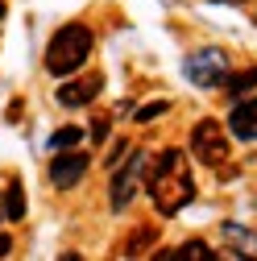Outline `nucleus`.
<instances>
[{
	"label": "nucleus",
	"mask_w": 257,
	"mask_h": 261,
	"mask_svg": "<svg viewBox=\"0 0 257 261\" xmlns=\"http://www.w3.org/2000/svg\"><path fill=\"white\" fill-rule=\"evenodd\" d=\"M145 191H149L153 207L162 216H178L195 199V178H191V166H187L183 149H162L158 153V162L145 174Z\"/></svg>",
	"instance_id": "obj_1"
},
{
	"label": "nucleus",
	"mask_w": 257,
	"mask_h": 261,
	"mask_svg": "<svg viewBox=\"0 0 257 261\" xmlns=\"http://www.w3.org/2000/svg\"><path fill=\"white\" fill-rule=\"evenodd\" d=\"M91 50H95V34H91L87 25L71 21V25H62L58 34L50 38V46H46V71L54 79H67V75H75L83 62H87Z\"/></svg>",
	"instance_id": "obj_2"
},
{
	"label": "nucleus",
	"mask_w": 257,
	"mask_h": 261,
	"mask_svg": "<svg viewBox=\"0 0 257 261\" xmlns=\"http://www.w3.org/2000/svg\"><path fill=\"white\" fill-rule=\"evenodd\" d=\"M191 153H195L203 166H216L220 170V162H228V133L220 128V120H199L195 128H191Z\"/></svg>",
	"instance_id": "obj_3"
},
{
	"label": "nucleus",
	"mask_w": 257,
	"mask_h": 261,
	"mask_svg": "<svg viewBox=\"0 0 257 261\" xmlns=\"http://www.w3.org/2000/svg\"><path fill=\"white\" fill-rule=\"evenodd\" d=\"M120 162H124V166L112 174V187H108V203H112V212H120V207H128V203H133L137 178H141V170H145V149L124 153Z\"/></svg>",
	"instance_id": "obj_4"
},
{
	"label": "nucleus",
	"mask_w": 257,
	"mask_h": 261,
	"mask_svg": "<svg viewBox=\"0 0 257 261\" xmlns=\"http://www.w3.org/2000/svg\"><path fill=\"white\" fill-rule=\"evenodd\" d=\"M228 75V54L224 50H199L195 58H187V79L199 87H220Z\"/></svg>",
	"instance_id": "obj_5"
},
{
	"label": "nucleus",
	"mask_w": 257,
	"mask_h": 261,
	"mask_svg": "<svg viewBox=\"0 0 257 261\" xmlns=\"http://www.w3.org/2000/svg\"><path fill=\"white\" fill-rule=\"evenodd\" d=\"M87 166H91L87 153H54V162H50V182H54L58 191H71V187H79V178L87 174Z\"/></svg>",
	"instance_id": "obj_6"
},
{
	"label": "nucleus",
	"mask_w": 257,
	"mask_h": 261,
	"mask_svg": "<svg viewBox=\"0 0 257 261\" xmlns=\"http://www.w3.org/2000/svg\"><path fill=\"white\" fill-rule=\"evenodd\" d=\"M100 87H104V75L71 79L67 87H58V104H62V108H83V104H91L95 95H100Z\"/></svg>",
	"instance_id": "obj_7"
},
{
	"label": "nucleus",
	"mask_w": 257,
	"mask_h": 261,
	"mask_svg": "<svg viewBox=\"0 0 257 261\" xmlns=\"http://www.w3.org/2000/svg\"><path fill=\"white\" fill-rule=\"evenodd\" d=\"M228 133L237 141H257V95H253V100H241L228 112Z\"/></svg>",
	"instance_id": "obj_8"
},
{
	"label": "nucleus",
	"mask_w": 257,
	"mask_h": 261,
	"mask_svg": "<svg viewBox=\"0 0 257 261\" xmlns=\"http://www.w3.org/2000/svg\"><path fill=\"white\" fill-rule=\"evenodd\" d=\"M153 245H158V228H153V224H141L137 232L120 245V253H124V257H141V253H145V249H153Z\"/></svg>",
	"instance_id": "obj_9"
},
{
	"label": "nucleus",
	"mask_w": 257,
	"mask_h": 261,
	"mask_svg": "<svg viewBox=\"0 0 257 261\" xmlns=\"http://www.w3.org/2000/svg\"><path fill=\"white\" fill-rule=\"evenodd\" d=\"M253 87H257V67H245L237 75H224V91H228V95H249Z\"/></svg>",
	"instance_id": "obj_10"
},
{
	"label": "nucleus",
	"mask_w": 257,
	"mask_h": 261,
	"mask_svg": "<svg viewBox=\"0 0 257 261\" xmlns=\"http://www.w3.org/2000/svg\"><path fill=\"white\" fill-rule=\"evenodd\" d=\"M25 187L21 182H9V195H5V220H25Z\"/></svg>",
	"instance_id": "obj_11"
},
{
	"label": "nucleus",
	"mask_w": 257,
	"mask_h": 261,
	"mask_svg": "<svg viewBox=\"0 0 257 261\" xmlns=\"http://www.w3.org/2000/svg\"><path fill=\"white\" fill-rule=\"evenodd\" d=\"M83 141V128L79 124H67V128H58V133L50 137V149H75Z\"/></svg>",
	"instance_id": "obj_12"
},
{
	"label": "nucleus",
	"mask_w": 257,
	"mask_h": 261,
	"mask_svg": "<svg viewBox=\"0 0 257 261\" xmlns=\"http://www.w3.org/2000/svg\"><path fill=\"white\" fill-rule=\"evenodd\" d=\"M178 253V261H216V253L203 245V241H187L183 249H174Z\"/></svg>",
	"instance_id": "obj_13"
},
{
	"label": "nucleus",
	"mask_w": 257,
	"mask_h": 261,
	"mask_svg": "<svg viewBox=\"0 0 257 261\" xmlns=\"http://www.w3.org/2000/svg\"><path fill=\"white\" fill-rule=\"evenodd\" d=\"M170 112V104L166 100H158V104H145V108H137V124H153L158 116H166Z\"/></svg>",
	"instance_id": "obj_14"
},
{
	"label": "nucleus",
	"mask_w": 257,
	"mask_h": 261,
	"mask_svg": "<svg viewBox=\"0 0 257 261\" xmlns=\"http://www.w3.org/2000/svg\"><path fill=\"white\" fill-rule=\"evenodd\" d=\"M108 133H112V120H108V116H100V120L91 124V141H104Z\"/></svg>",
	"instance_id": "obj_15"
},
{
	"label": "nucleus",
	"mask_w": 257,
	"mask_h": 261,
	"mask_svg": "<svg viewBox=\"0 0 257 261\" xmlns=\"http://www.w3.org/2000/svg\"><path fill=\"white\" fill-rule=\"evenodd\" d=\"M124 153H128V145H124V141H116V145H112V153H108V166H120V158H124Z\"/></svg>",
	"instance_id": "obj_16"
},
{
	"label": "nucleus",
	"mask_w": 257,
	"mask_h": 261,
	"mask_svg": "<svg viewBox=\"0 0 257 261\" xmlns=\"http://www.w3.org/2000/svg\"><path fill=\"white\" fill-rule=\"evenodd\" d=\"M9 253H13V237L0 232V257H9Z\"/></svg>",
	"instance_id": "obj_17"
},
{
	"label": "nucleus",
	"mask_w": 257,
	"mask_h": 261,
	"mask_svg": "<svg viewBox=\"0 0 257 261\" xmlns=\"http://www.w3.org/2000/svg\"><path fill=\"white\" fill-rule=\"evenodd\" d=\"M0 17H5V5H0Z\"/></svg>",
	"instance_id": "obj_18"
},
{
	"label": "nucleus",
	"mask_w": 257,
	"mask_h": 261,
	"mask_svg": "<svg viewBox=\"0 0 257 261\" xmlns=\"http://www.w3.org/2000/svg\"><path fill=\"white\" fill-rule=\"evenodd\" d=\"M0 220H5V212H0Z\"/></svg>",
	"instance_id": "obj_19"
}]
</instances>
